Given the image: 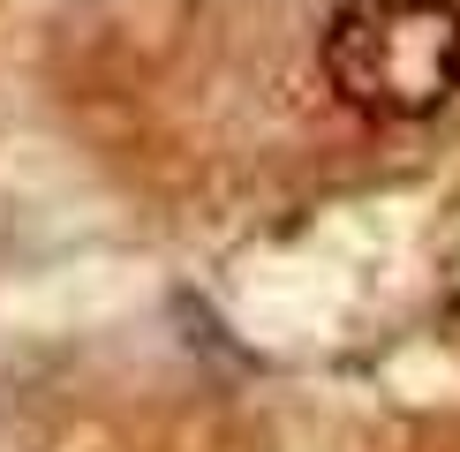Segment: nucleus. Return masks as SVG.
I'll return each instance as SVG.
<instances>
[{"mask_svg":"<svg viewBox=\"0 0 460 452\" xmlns=\"http://www.w3.org/2000/svg\"><path fill=\"white\" fill-rule=\"evenodd\" d=\"M324 83L370 121H423L460 99V0H348L324 23Z\"/></svg>","mask_w":460,"mask_h":452,"instance_id":"f257e3e1","label":"nucleus"}]
</instances>
